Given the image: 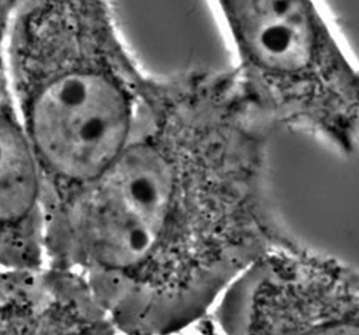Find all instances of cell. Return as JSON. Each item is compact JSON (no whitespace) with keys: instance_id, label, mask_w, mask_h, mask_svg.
Listing matches in <instances>:
<instances>
[{"instance_id":"obj_1","label":"cell","mask_w":359,"mask_h":335,"mask_svg":"<svg viewBox=\"0 0 359 335\" xmlns=\"http://www.w3.org/2000/svg\"><path fill=\"white\" fill-rule=\"evenodd\" d=\"M32 129L36 147L53 168L69 177L90 178L102 174L123 150L128 105L106 77L68 74L37 96Z\"/></svg>"},{"instance_id":"obj_2","label":"cell","mask_w":359,"mask_h":335,"mask_svg":"<svg viewBox=\"0 0 359 335\" xmlns=\"http://www.w3.org/2000/svg\"><path fill=\"white\" fill-rule=\"evenodd\" d=\"M242 35L269 63L297 67L306 60L311 42L299 0H229Z\"/></svg>"},{"instance_id":"obj_3","label":"cell","mask_w":359,"mask_h":335,"mask_svg":"<svg viewBox=\"0 0 359 335\" xmlns=\"http://www.w3.org/2000/svg\"><path fill=\"white\" fill-rule=\"evenodd\" d=\"M1 202L21 209L33 199L36 176L33 158L20 131L7 119L1 121Z\"/></svg>"}]
</instances>
